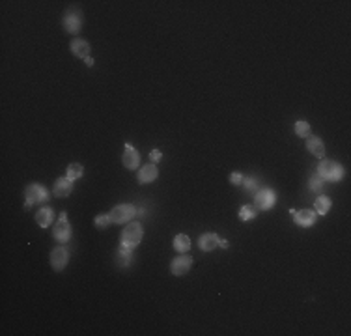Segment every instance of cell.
<instances>
[{"mask_svg":"<svg viewBox=\"0 0 351 336\" xmlns=\"http://www.w3.org/2000/svg\"><path fill=\"white\" fill-rule=\"evenodd\" d=\"M142 239V226L140 222H131L127 228H123L122 236H120V243L122 247H127V249H135Z\"/></svg>","mask_w":351,"mask_h":336,"instance_id":"7a4b0ae2","label":"cell"},{"mask_svg":"<svg viewBox=\"0 0 351 336\" xmlns=\"http://www.w3.org/2000/svg\"><path fill=\"white\" fill-rule=\"evenodd\" d=\"M54 239H58L60 243H68L71 237V224L68 222V213L60 215V221L56 222V226L53 228Z\"/></svg>","mask_w":351,"mask_h":336,"instance_id":"5b68a950","label":"cell"},{"mask_svg":"<svg viewBox=\"0 0 351 336\" xmlns=\"http://www.w3.org/2000/svg\"><path fill=\"white\" fill-rule=\"evenodd\" d=\"M293 215V219L297 222L299 226H303V228H308V226H312L314 222H316V211H310V209H301V211H290Z\"/></svg>","mask_w":351,"mask_h":336,"instance_id":"ba28073f","label":"cell"},{"mask_svg":"<svg viewBox=\"0 0 351 336\" xmlns=\"http://www.w3.org/2000/svg\"><path fill=\"white\" fill-rule=\"evenodd\" d=\"M54 221V213L51 207H43V209H39L38 213H36V222H38L41 228H47V226H51Z\"/></svg>","mask_w":351,"mask_h":336,"instance_id":"e0dca14e","label":"cell"},{"mask_svg":"<svg viewBox=\"0 0 351 336\" xmlns=\"http://www.w3.org/2000/svg\"><path fill=\"white\" fill-rule=\"evenodd\" d=\"M84 60H86V66H93V58L88 56V58H84Z\"/></svg>","mask_w":351,"mask_h":336,"instance_id":"f546056e","label":"cell"},{"mask_svg":"<svg viewBox=\"0 0 351 336\" xmlns=\"http://www.w3.org/2000/svg\"><path fill=\"white\" fill-rule=\"evenodd\" d=\"M256 215H258V209L254 206H243L239 209V219L241 221H252V219H256Z\"/></svg>","mask_w":351,"mask_h":336,"instance_id":"44dd1931","label":"cell"},{"mask_svg":"<svg viewBox=\"0 0 351 336\" xmlns=\"http://www.w3.org/2000/svg\"><path fill=\"white\" fill-rule=\"evenodd\" d=\"M191 265H192V260L189 256H179V258H174V261L170 263V271H172V275L181 276L191 269Z\"/></svg>","mask_w":351,"mask_h":336,"instance_id":"9c48e42d","label":"cell"},{"mask_svg":"<svg viewBox=\"0 0 351 336\" xmlns=\"http://www.w3.org/2000/svg\"><path fill=\"white\" fill-rule=\"evenodd\" d=\"M157 176H159V172H157V167L155 165H146V167H142L140 170H138V183H152L153 179H157Z\"/></svg>","mask_w":351,"mask_h":336,"instance_id":"8fae6325","label":"cell"},{"mask_svg":"<svg viewBox=\"0 0 351 336\" xmlns=\"http://www.w3.org/2000/svg\"><path fill=\"white\" fill-rule=\"evenodd\" d=\"M123 167L129 168V170H135L138 167V163H140V157H138V152L133 148L131 144H125V153H123Z\"/></svg>","mask_w":351,"mask_h":336,"instance_id":"30bf717a","label":"cell"},{"mask_svg":"<svg viewBox=\"0 0 351 336\" xmlns=\"http://www.w3.org/2000/svg\"><path fill=\"white\" fill-rule=\"evenodd\" d=\"M295 133H297L299 137H303V138H306V137H310V123H306V122H297L295 123Z\"/></svg>","mask_w":351,"mask_h":336,"instance_id":"603a6c76","label":"cell"},{"mask_svg":"<svg viewBox=\"0 0 351 336\" xmlns=\"http://www.w3.org/2000/svg\"><path fill=\"white\" fill-rule=\"evenodd\" d=\"M306 150L312 153L314 157H318V159L325 157V144L318 137H310L306 140Z\"/></svg>","mask_w":351,"mask_h":336,"instance_id":"4fadbf2b","label":"cell"},{"mask_svg":"<svg viewBox=\"0 0 351 336\" xmlns=\"http://www.w3.org/2000/svg\"><path fill=\"white\" fill-rule=\"evenodd\" d=\"M24 206L26 207H32L36 202H45L49 200V192H47L45 187H41L38 183H32L26 187V191H24Z\"/></svg>","mask_w":351,"mask_h":336,"instance_id":"277c9868","label":"cell"},{"mask_svg":"<svg viewBox=\"0 0 351 336\" xmlns=\"http://www.w3.org/2000/svg\"><path fill=\"white\" fill-rule=\"evenodd\" d=\"M323 183H325V181H323L318 174H312V176H310V181H308V185H310V191H314V192H320L321 189H323Z\"/></svg>","mask_w":351,"mask_h":336,"instance_id":"cb8c5ba5","label":"cell"},{"mask_svg":"<svg viewBox=\"0 0 351 336\" xmlns=\"http://www.w3.org/2000/svg\"><path fill=\"white\" fill-rule=\"evenodd\" d=\"M84 174V168L83 165H79V163H71L68 167V179H71V181H75V179H79V177H83Z\"/></svg>","mask_w":351,"mask_h":336,"instance_id":"ffe728a7","label":"cell"},{"mask_svg":"<svg viewBox=\"0 0 351 336\" xmlns=\"http://www.w3.org/2000/svg\"><path fill=\"white\" fill-rule=\"evenodd\" d=\"M131 251H133V249H127V247H122V245H120V249H118V258H120V263H122V265H127L131 261V258H133Z\"/></svg>","mask_w":351,"mask_h":336,"instance_id":"7402d4cb","label":"cell"},{"mask_svg":"<svg viewBox=\"0 0 351 336\" xmlns=\"http://www.w3.org/2000/svg\"><path fill=\"white\" fill-rule=\"evenodd\" d=\"M71 51H73V54L79 56V58H88V54H90V43H88L86 39L75 38L71 41Z\"/></svg>","mask_w":351,"mask_h":336,"instance_id":"9a60e30c","label":"cell"},{"mask_svg":"<svg viewBox=\"0 0 351 336\" xmlns=\"http://www.w3.org/2000/svg\"><path fill=\"white\" fill-rule=\"evenodd\" d=\"M69 254L64 247H56L53 252H51V265H53L54 271H62V269L68 265Z\"/></svg>","mask_w":351,"mask_h":336,"instance_id":"52a82bcc","label":"cell"},{"mask_svg":"<svg viewBox=\"0 0 351 336\" xmlns=\"http://www.w3.org/2000/svg\"><path fill=\"white\" fill-rule=\"evenodd\" d=\"M174 249L177 252H187L191 249V239L185 236V234H179V236L174 237Z\"/></svg>","mask_w":351,"mask_h":336,"instance_id":"d6986e66","label":"cell"},{"mask_svg":"<svg viewBox=\"0 0 351 336\" xmlns=\"http://www.w3.org/2000/svg\"><path fill=\"white\" fill-rule=\"evenodd\" d=\"M110 217H108V213H103V215H97L95 217V226L97 228H101V230H105V228H108V224H110Z\"/></svg>","mask_w":351,"mask_h":336,"instance_id":"d4e9b609","label":"cell"},{"mask_svg":"<svg viewBox=\"0 0 351 336\" xmlns=\"http://www.w3.org/2000/svg\"><path fill=\"white\" fill-rule=\"evenodd\" d=\"M333 206V202L329 196H320V198L316 200V204H314V209H316V215H325L329 213V209Z\"/></svg>","mask_w":351,"mask_h":336,"instance_id":"ac0fdd59","label":"cell"},{"mask_svg":"<svg viewBox=\"0 0 351 336\" xmlns=\"http://www.w3.org/2000/svg\"><path fill=\"white\" fill-rule=\"evenodd\" d=\"M243 183H245V189H251V191L256 189V179H254V177H247V179H243Z\"/></svg>","mask_w":351,"mask_h":336,"instance_id":"484cf974","label":"cell"},{"mask_svg":"<svg viewBox=\"0 0 351 336\" xmlns=\"http://www.w3.org/2000/svg\"><path fill=\"white\" fill-rule=\"evenodd\" d=\"M230 181H232L234 185H241L243 183V176H241V174H237V172H234V174L230 176Z\"/></svg>","mask_w":351,"mask_h":336,"instance_id":"4316f807","label":"cell"},{"mask_svg":"<svg viewBox=\"0 0 351 336\" xmlns=\"http://www.w3.org/2000/svg\"><path fill=\"white\" fill-rule=\"evenodd\" d=\"M81 24H83V19H81L79 11H69L68 15L64 17V28L71 34H77L81 30Z\"/></svg>","mask_w":351,"mask_h":336,"instance_id":"7c38bea8","label":"cell"},{"mask_svg":"<svg viewBox=\"0 0 351 336\" xmlns=\"http://www.w3.org/2000/svg\"><path fill=\"white\" fill-rule=\"evenodd\" d=\"M150 157H152L153 163H157V161H161V152L159 150H153V152L150 153Z\"/></svg>","mask_w":351,"mask_h":336,"instance_id":"83f0119b","label":"cell"},{"mask_svg":"<svg viewBox=\"0 0 351 336\" xmlns=\"http://www.w3.org/2000/svg\"><path fill=\"white\" fill-rule=\"evenodd\" d=\"M219 245H221L222 249H228V247H230L228 241H226V239H221V241H219Z\"/></svg>","mask_w":351,"mask_h":336,"instance_id":"f1b7e54d","label":"cell"},{"mask_svg":"<svg viewBox=\"0 0 351 336\" xmlns=\"http://www.w3.org/2000/svg\"><path fill=\"white\" fill-rule=\"evenodd\" d=\"M273 206H275V192L271 191V189H267V187L260 189L256 192V198H254V207L265 211V209H271Z\"/></svg>","mask_w":351,"mask_h":336,"instance_id":"8992f818","label":"cell"},{"mask_svg":"<svg viewBox=\"0 0 351 336\" xmlns=\"http://www.w3.org/2000/svg\"><path fill=\"white\" fill-rule=\"evenodd\" d=\"M73 191V181L68 179V177H60V179H56V183H54V194L58 196V198H66L68 194H71Z\"/></svg>","mask_w":351,"mask_h":336,"instance_id":"5bb4252c","label":"cell"},{"mask_svg":"<svg viewBox=\"0 0 351 336\" xmlns=\"http://www.w3.org/2000/svg\"><path fill=\"white\" fill-rule=\"evenodd\" d=\"M135 215H137V207L133 206V204H120V206L112 207V209L108 211L110 221L116 222V224H122V222L131 221Z\"/></svg>","mask_w":351,"mask_h":336,"instance_id":"3957f363","label":"cell"},{"mask_svg":"<svg viewBox=\"0 0 351 336\" xmlns=\"http://www.w3.org/2000/svg\"><path fill=\"white\" fill-rule=\"evenodd\" d=\"M316 174H318L323 181H338V179H342L344 170H342V165H338L336 161L321 159V163L318 165Z\"/></svg>","mask_w":351,"mask_h":336,"instance_id":"6da1fadb","label":"cell"},{"mask_svg":"<svg viewBox=\"0 0 351 336\" xmlns=\"http://www.w3.org/2000/svg\"><path fill=\"white\" fill-rule=\"evenodd\" d=\"M219 236L217 234H204V236H200V239H198V247L202 249V251H206V252H209V251H213L215 247H219Z\"/></svg>","mask_w":351,"mask_h":336,"instance_id":"2e32d148","label":"cell"}]
</instances>
